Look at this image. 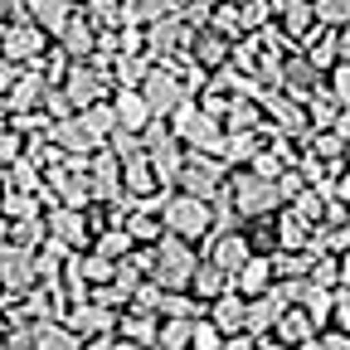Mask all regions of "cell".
<instances>
[{
	"label": "cell",
	"instance_id": "bcb514c9",
	"mask_svg": "<svg viewBox=\"0 0 350 350\" xmlns=\"http://www.w3.org/2000/svg\"><path fill=\"white\" fill-rule=\"evenodd\" d=\"M0 350H5V345H0Z\"/></svg>",
	"mask_w": 350,
	"mask_h": 350
},
{
	"label": "cell",
	"instance_id": "f35d334b",
	"mask_svg": "<svg viewBox=\"0 0 350 350\" xmlns=\"http://www.w3.org/2000/svg\"><path fill=\"white\" fill-rule=\"evenodd\" d=\"M331 131H336V137H340V142L350 146V107H340V112H336V122H331Z\"/></svg>",
	"mask_w": 350,
	"mask_h": 350
},
{
	"label": "cell",
	"instance_id": "d6986e66",
	"mask_svg": "<svg viewBox=\"0 0 350 350\" xmlns=\"http://www.w3.org/2000/svg\"><path fill=\"white\" fill-rule=\"evenodd\" d=\"M156 312H142V306H122L117 312V331L112 336H122V340H137V345H151L156 340Z\"/></svg>",
	"mask_w": 350,
	"mask_h": 350
},
{
	"label": "cell",
	"instance_id": "f1b7e54d",
	"mask_svg": "<svg viewBox=\"0 0 350 350\" xmlns=\"http://www.w3.org/2000/svg\"><path fill=\"white\" fill-rule=\"evenodd\" d=\"M151 345H161V350H190V321L185 317H161Z\"/></svg>",
	"mask_w": 350,
	"mask_h": 350
},
{
	"label": "cell",
	"instance_id": "e0dca14e",
	"mask_svg": "<svg viewBox=\"0 0 350 350\" xmlns=\"http://www.w3.org/2000/svg\"><path fill=\"white\" fill-rule=\"evenodd\" d=\"M185 292H190L200 306H209L214 297H224V292H229V273H219L209 258H200V262H195V273H190V282H185Z\"/></svg>",
	"mask_w": 350,
	"mask_h": 350
},
{
	"label": "cell",
	"instance_id": "836d02e7",
	"mask_svg": "<svg viewBox=\"0 0 350 350\" xmlns=\"http://www.w3.org/2000/svg\"><path fill=\"white\" fill-rule=\"evenodd\" d=\"M326 93L336 98V107H350V64L326 68Z\"/></svg>",
	"mask_w": 350,
	"mask_h": 350
},
{
	"label": "cell",
	"instance_id": "4dcf8cb0",
	"mask_svg": "<svg viewBox=\"0 0 350 350\" xmlns=\"http://www.w3.org/2000/svg\"><path fill=\"white\" fill-rule=\"evenodd\" d=\"M234 10H239V34H258L273 25V0H243Z\"/></svg>",
	"mask_w": 350,
	"mask_h": 350
},
{
	"label": "cell",
	"instance_id": "83f0119b",
	"mask_svg": "<svg viewBox=\"0 0 350 350\" xmlns=\"http://www.w3.org/2000/svg\"><path fill=\"white\" fill-rule=\"evenodd\" d=\"M34 214H44L39 195H20V190L0 185V219H5V224H15V219H34Z\"/></svg>",
	"mask_w": 350,
	"mask_h": 350
},
{
	"label": "cell",
	"instance_id": "30bf717a",
	"mask_svg": "<svg viewBox=\"0 0 350 350\" xmlns=\"http://www.w3.org/2000/svg\"><path fill=\"white\" fill-rule=\"evenodd\" d=\"M44 229H49V239L64 243L68 253H83L88 243H93V229H88V214H83V209L49 204V209H44Z\"/></svg>",
	"mask_w": 350,
	"mask_h": 350
},
{
	"label": "cell",
	"instance_id": "9a60e30c",
	"mask_svg": "<svg viewBox=\"0 0 350 350\" xmlns=\"http://www.w3.org/2000/svg\"><path fill=\"white\" fill-rule=\"evenodd\" d=\"M273 239H278V253H301L306 243H312V224L282 204V209L273 214Z\"/></svg>",
	"mask_w": 350,
	"mask_h": 350
},
{
	"label": "cell",
	"instance_id": "f546056e",
	"mask_svg": "<svg viewBox=\"0 0 350 350\" xmlns=\"http://www.w3.org/2000/svg\"><path fill=\"white\" fill-rule=\"evenodd\" d=\"M88 248H93L98 258H107V262H117V258H126V253L137 248V243L126 239V229H98V234H93V243H88Z\"/></svg>",
	"mask_w": 350,
	"mask_h": 350
},
{
	"label": "cell",
	"instance_id": "7402d4cb",
	"mask_svg": "<svg viewBox=\"0 0 350 350\" xmlns=\"http://www.w3.org/2000/svg\"><path fill=\"white\" fill-rule=\"evenodd\" d=\"M317 336V326H312V317L301 312V306H287V312L273 321V340L278 345H301V340H312Z\"/></svg>",
	"mask_w": 350,
	"mask_h": 350
},
{
	"label": "cell",
	"instance_id": "7bdbcfd3",
	"mask_svg": "<svg viewBox=\"0 0 350 350\" xmlns=\"http://www.w3.org/2000/svg\"><path fill=\"white\" fill-rule=\"evenodd\" d=\"M219 5H243V0H219Z\"/></svg>",
	"mask_w": 350,
	"mask_h": 350
},
{
	"label": "cell",
	"instance_id": "d6a6232c",
	"mask_svg": "<svg viewBox=\"0 0 350 350\" xmlns=\"http://www.w3.org/2000/svg\"><path fill=\"white\" fill-rule=\"evenodd\" d=\"M190 350H224V336L209 326V317H195L190 321Z\"/></svg>",
	"mask_w": 350,
	"mask_h": 350
},
{
	"label": "cell",
	"instance_id": "ffe728a7",
	"mask_svg": "<svg viewBox=\"0 0 350 350\" xmlns=\"http://www.w3.org/2000/svg\"><path fill=\"white\" fill-rule=\"evenodd\" d=\"M204 317H209V326H214L219 336H239V331H243V297H234V292L214 297V301L204 306Z\"/></svg>",
	"mask_w": 350,
	"mask_h": 350
},
{
	"label": "cell",
	"instance_id": "74e56055",
	"mask_svg": "<svg viewBox=\"0 0 350 350\" xmlns=\"http://www.w3.org/2000/svg\"><path fill=\"white\" fill-rule=\"evenodd\" d=\"M224 350H258V336L239 331V336H224Z\"/></svg>",
	"mask_w": 350,
	"mask_h": 350
},
{
	"label": "cell",
	"instance_id": "ab89813d",
	"mask_svg": "<svg viewBox=\"0 0 350 350\" xmlns=\"http://www.w3.org/2000/svg\"><path fill=\"white\" fill-rule=\"evenodd\" d=\"M107 350H146V345H137V340H122V336H112V340H107Z\"/></svg>",
	"mask_w": 350,
	"mask_h": 350
},
{
	"label": "cell",
	"instance_id": "277c9868",
	"mask_svg": "<svg viewBox=\"0 0 350 350\" xmlns=\"http://www.w3.org/2000/svg\"><path fill=\"white\" fill-rule=\"evenodd\" d=\"M161 229L200 248V239L214 229V204L195 200V195H180V190H165L161 195Z\"/></svg>",
	"mask_w": 350,
	"mask_h": 350
},
{
	"label": "cell",
	"instance_id": "8992f818",
	"mask_svg": "<svg viewBox=\"0 0 350 350\" xmlns=\"http://www.w3.org/2000/svg\"><path fill=\"white\" fill-rule=\"evenodd\" d=\"M44 49H49V39H44L29 20H25V10H15L5 25H0V59H10V64H39L44 59Z\"/></svg>",
	"mask_w": 350,
	"mask_h": 350
},
{
	"label": "cell",
	"instance_id": "6da1fadb",
	"mask_svg": "<svg viewBox=\"0 0 350 350\" xmlns=\"http://www.w3.org/2000/svg\"><path fill=\"white\" fill-rule=\"evenodd\" d=\"M224 204L239 214V219H268L282 209V195H278V180H262V175H253L248 165H234L224 175Z\"/></svg>",
	"mask_w": 350,
	"mask_h": 350
},
{
	"label": "cell",
	"instance_id": "8d00e7d4",
	"mask_svg": "<svg viewBox=\"0 0 350 350\" xmlns=\"http://www.w3.org/2000/svg\"><path fill=\"white\" fill-rule=\"evenodd\" d=\"M20 151H25V137H20V131H10V126H0V165H10Z\"/></svg>",
	"mask_w": 350,
	"mask_h": 350
},
{
	"label": "cell",
	"instance_id": "f6af8a7d",
	"mask_svg": "<svg viewBox=\"0 0 350 350\" xmlns=\"http://www.w3.org/2000/svg\"><path fill=\"white\" fill-rule=\"evenodd\" d=\"M0 331H5V321H0Z\"/></svg>",
	"mask_w": 350,
	"mask_h": 350
},
{
	"label": "cell",
	"instance_id": "4316f807",
	"mask_svg": "<svg viewBox=\"0 0 350 350\" xmlns=\"http://www.w3.org/2000/svg\"><path fill=\"white\" fill-rule=\"evenodd\" d=\"M78 122H83L88 131H93L98 142H107L112 131H117V112H112V103H107V98H98V103H88V107L78 112Z\"/></svg>",
	"mask_w": 350,
	"mask_h": 350
},
{
	"label": "cell",
	"instance_id": "44dd1931",
	"mask_svg": "<svg viewBox=\"0 0 350 350\" xmlns=\"http://www.w3.org/2000/svg\"><path fill=\"white\" fill-rule=\"evenodd\" d=\"M54 44H59V49H64L68 59H88V54H93V44H98V29L88 25L78 10H73V20L64 25V34H59Z\"/></svg>",
	"mask_w": 350,
	"mask_h": 350
},
{
	"label": "cell",
	"instance_id": "9c48e42d",
	"mask_svg": "<svg viewBox=\"0 0 350 350\" xmlns=\"http://www.w3.org/2000/svg\"><path fill=\"white\" fill-rule=\"evenodd\" d=\"M59 321H64L78 340H93V336H112V331H117V312H112V306H98L93 297H88V301H68Z\"/></svg>",
	"mask_w": 350,
	"mask_h": 350
},
{
	"label": "cell",
	"instance_id": "8fae6325",
	"mask_svg": "<svg viewBox=\"0 0 350 350\" xmlns=\"http://www.w3.org/2000/svg\"><path fill=\"white\" fill-rule=\"evenodd\" d=\"M44 137H49V146H59V156H93L103 142L88 131L83 122H78V112L73 117H59V122H49L44 126Z\"/></svg>",
	"mask_w": 350,
	"mask_h": 350
},
{
	"label": "cell",
	"instance_id": "ac0fdd59",
	"mask_svg": "<svg viewBox=\"0 0 350 350\" xmlns=\"http://www.w3.org/2000/svg\"><path fill=\"white\" fill-rule=\"evenodd\" d=\"M44 88H49V83H44V73H39V68H25V73H20V83L5 93L10 117H15V112H39V103H44Z\"/></svg>",
	"mask_w": 350,
	"mask_h": 350
},
{
	"label": "cell",
	"instance_id": "484cf974",
	"mask_svg": "<svg viewBox=\"0 0 350 350\" xmlns=\"http://www.w3.org/2000/svg\"><path fill=\"white\" fill-rule=\"evenodd\" d=\"M34 350H83V340L64 321H34Z\"/></svg>",
	"mask_w": 350,
	"mask_h": 350
},
{
	"label": "cell",
	"instance_id": "7a4b0ae2",
	"mask_svg": "<svg viewBox=\"0 0 350 350\" xmlns=\"http://www.w3.org/2000/svg\"><path fill=\"white\" fill-rule=\"evenodd\" d=\"M165 122H170V137L180 142L185 151H195V156H219V146H224V122L209 117L195 98H185Z\"/></svg>",
	"mask_w": 350,
	"mask_h": 350
},
{
	"label": "cell",
	"instance_id": "3957f363",
	"mask_svg": "<svg viewBox=\"0 0 350 350\" xmlns=\"http://www.w3.org/2000/svg\"><path fill=\"white\" fill-rule=\"evenodd\" d=\"M195 262H200V248L195 243L175 239V234H161L151 243V273H146V282H156L161 292H185Z\"/></svg>",
	"mask_w": 350,
	"mask_h": 350
},
{
	"label": "cell",
	"instance_id": "5bb4252c",
	"mask_svg": "<svg viewBox=\"0 0 350 350\" xmlns=\"http://www.w3.org/2000/svg\"><path fill=\"white\" fill-rule=\"evenodd\" d=\"M268 287H273V262L262 258V253H253V258L243 262V268H239V273L229 278V292H234V297H243V301L262 297Z\"/></svg>",
	"mask_w": 350,
	"mask_h": 350
},
{
	"label": "cell",
	"instance_id": "cb8c5ba5",
	"mask_svg": "<svg viewBox=\"0 0 350 350\" xmlns=\"http://www.w3.org/2000/svg\"><path fill=\"white\" fill-rule=\"evenodd\" d=\"M5 190H20V195H39L44 190V170L29 161V156H15L10 165H5V180H0Z\"/></svg>",
	"mask_w": 350,
	"mask_h": 350
},
{
	"label": "cell",
	"instance_id": "4fadbf2b",
	"mask_svg": "<svg viewBox=\"0 0 350 350\" xmlns=\"http://www.w3.org/2000/svg\"><path fill=\"white\" fill-rule=\"evenodd\" d=\"M122 195H126V200H151V195H161V180H156L146 151H137V156L122 161Z\"/></svg>",
	"mask_w": 350,
	"mask_h": 350
},
{
	"label": "cell",
	"instance_id": "5b68a950",
	"mask_svg": "<svg viewBox=\"0 0 350 350\" xmlns=\"http://www.w3.org/2000/svg\"><path fill=\"white\" fill-rule=\"evenodd\" d=\"M137 93H142V103L151 107V117H170L175 107L190 98V93H185V83H180V68H175V59L151 64L146 78L137 83Z\"/></svg>",
	"mask_w": 350,
	"mask_h": 350
},
{
	"label": "cell",
	"instance_id": "b9f144b4",
	"mask_svg": "<svg viewBox=\"0 0 350 350\" xmlns=\"http://www.w3.org/2000/svg\"><path fill=\"white\" fill-rule=\"evenodd\" d=\"M5 234H10V224H5V219H0V243H5Z\"/></svg>",
	"mask_w": 350,
	"mask_h": 350
},
{
	"label": "cell",
	"instance_id": "d4e9b609",
	"mask_svg": "<svg viewBox=\"0 0 350 350\" xmlns=\"http://www.w3.org/2000/svg\"><path fill=\"white\" fill-rule=\"evenodd\" d=\"M292 306H301L306 317H312V326L321 331L326 321H331V287H312V282H301V292H297V301Z\"/></svg>",
	"mask_w": 350,
	"mask_h": 350
},
{
	"label": "cell",
	"instance_id": "2e32d148",
	"mask_svg": "<svg viewBox=\"0 0 350 350\" xmlns=\"http://www.w3.org/2000/svg\"><path fill=\"white\" fill-rule=\"evenodd\" d=\"M107 103H112V112H117V126H122V131H142V126L151 122V107L142 103L137 88H112Z\"/></svg>",
	"mask_w": 350,
	"mask_h": 350
},
{
	"label": "cell",
	"instance_id": "7c38bea8",
	"mask_svg": "<svg viewBox=\"0 0 350 350\" xmlns=\"http://www.w3.org/2000/svg\"><path fill=\"white\" fill-rule=\"evenodd\" d=\"M20 10H25V20H29L44 39H59L64 25L73 20V5H68V0H20Z\"/></svg>",
	"mask_w": 350,
	"mask_h": 350
},
{
	"label": "cell",
	"instance_id": "e575fe53",
	"mask_svg": "<svg viewBox=\"0 0 350 350\" xmlns=\"http://www.w3.org/2000/svg\"><path fill=\"white\" fill-rule=\"evenodd\" d=\"M336 331H350V287H331V321Z\"/></svg>",
	"mask_w": 350,
	"mask_h": 350
},
{
	"label": "cell",
	"instance_id": "ba28073f",
	"mask_svg": "<svg viewBox=\"0 0 350 350\" xmlns=\"http://www.w3.org/2000/svg\"><path fill=\"white\" fill-rule=\"evenodd\" d=\"M29 287H39V273H34V248H20V243H0V292L10 297H25Z\"/></svg>",
	"mask_w": 350,
	"mask_h": 350
},
{
	"label": "cell",
	"instance_id": "603a6c76",
	"mask_svg": "<svg viewBox=\"0 0 350 350\" xmlns=\"http://www.w3.org/2000/svg\"><path fill=\"white\" fill-rule=\"evenodd\" d=\"M224 131H262V107H258V98H229V107H224Z\"/></svg>",
	"mask_w": 350,
	"mask_h": 350
},
{
	"label": "cell",
	"instance_id": "ee69618b",
	"mask_svg": "<svg viewBox=\"0 0 350 350\" xmlns=\"http://www.w3.org/2000/svg\"><path fill=\"white\" fill-rule=\"evenodd\" d=\"M68 5H73V10H78V5H83V0H68Z\"/></svg>",
	"mask_w": 350,
	"mask_h": 350
},
{
	"label": "cell",
	"instance_id": "60d3db41",
	"mask_svg": "<svg viewBox=\"0 0 350 350\" xmlns=\"http://www.w3.org/2000/svg\"><path fill=\"white\" fill-rule=\"evenodd\" d=\"M15 10H20V0H0V25H5V20H10Z\"/></svg>",
	"mask_w": 350,
	"mask_h": 350
},
{
	"label": "cell",
	"instance_id": "1f68e13d",
	"mask_svg": "<svg viewBox=\"0 0 350 350\" xmlns=\"http://www.w3.org/2000/svg\"><path fill=\"white\" fill-rule=\"evenodd\" d=\"M312 15L326 29H345L350 25V0H312Z\"/></svg>",
	"mask_w": 350,
	"mask_h": 350
},
{
	"label": "cell",
	"instance_id": "d590c367",
	"mask_svg": "<svg viewBox=\"0 0 350 350\" xmlns=\"http://www.w3.org/2000/svg\"><path fill=\"white\" fill-rule=\"evenodd\" d=\"M103 146H107L117 161H126V156H137V151H142V137H137V131H122V126H117V131H112V137H107Z\"/></svg>",
	"mask_w": 350,
	"mask_h": 350
},
{
	"label": "cell",
	"instance_id": "52a82bcc",
	"mask_svg": "<svg viewBox=\"0 0 350 350\" xmlns=\"http://www.w3.org/2000/svg\"><path fill=\"white\" fill-rule=\"evenodd\" d=\"M200 243H204L200 258H209L214 268H219V273H229V278L253 258V248H248V239H243V224H239V229H209Z\"/></svg>",
	"mask_w": 350,
	"mask_h": 350
}]
</instances>
